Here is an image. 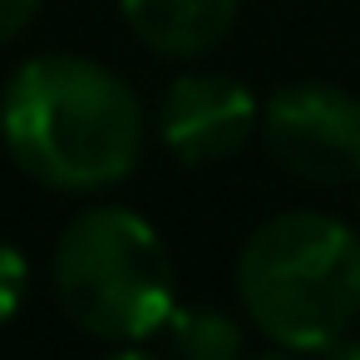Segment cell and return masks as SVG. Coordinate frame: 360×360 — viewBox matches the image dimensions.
Listing matches in <instances>:
<instances>
[{
    "mask_svg": "<svg viewBox=\"0 0 360 360\" xmlns=\"http://www.w3.org/2000/svg\"><path fill=\"white\" fill-rule=\"evenodd\" d=\"M0 139L45 188L99 193L134 173L143 153V104L94 60L40 55L6 84Z\"/></svg>",
    "mask_w": 360,
    "mask_h": 360,
    "instance_id": "6da1fadb",
    "label": "cell"
},
{
    "mask_svg": "<svg viewBox=\"0 0 360 360\" xmlns=\"http://www.w3.org/2000/svg\"><path fill=\"white\" fill-rule=\"evenodd\" d=\"M237 296L266 340L330 350L360 316V237L326 212H281L247 237Z\"/></svg>",
    "mask_w": 360,
    "mask_h": 360,
    "instance_id": "7a4b0ae2",
    "label": "cell"
},
{
    "mask_svg": "<svg viewBox=\"0 0 360 360\" xmlns=\"http://www.w3.org/2000/svg\"><path fill=\"white\" fill-rule=\"evenodd\" d=\"M55 296L99 340H148L173 316V262L129 207L79 212L55 247Z\"/></svg>",
    "mask_w": 360,
    "mask_h": 360,
    "instance_id": "3957f363",
    "label": "cell"
},
{
    "mask_svg": "<svg viewBox=\"0 0 360 360\" xmlns=\"http://www.w3.org/2000/svg\"><path fill=\"white\" fill-rule=\"evenodd\" d=\"M262 139L271 158L316 188L360 178V99L335 84H291L266 99Z\"/></svg>",
    "mask_w": 360,
    "mask_h": 360,
    "instance_id": "277c9868",
    "label": "cell"
},
{
    "mask_svg": "<svg viewBox=\"0 0 360 360\" xmlns=\"http://www.w3.org/2000/svg\"><path fill=\"white\" fill-rule=\"evenodd\" d=\"M262 129V109L247 84L227 75H183L158 104V134L168 153L188 168L232 158Z\"/></svg>",
    "mask_w": 360,
    "mask_h": 360,
    "instance_id": "5b68a950",
    "label": "cell"
},
{
    "mask_svg": "<svg viewBox=\"0 0 360 360\" xmlns=\"http://www.w3.org/2000/svg\"><path fill=\"white\" fill-rule=\"evenodd\" d=\"M124 20L148 50L193 60L227 40L237 0H124Z\"/></svg>",
    "mask_w": 360,
    "mask_h": 360,
    "instance_id": "8992f818",
    "label": "cell"
},
{
    "mask_svg": "<svg viewBox=\"0 0 360 360\" xmlns=\"http://www.w3.org/2000/svg\"><path fill=\"white\" fill-rule=\"evenodd\" d=\"M158 335L188 360H232L242 350V326L212 306H173Z\"/></svg>",
    "mask_w": 360,
    "mask_h": 360,
    "instance_id": "52a82bcc",
    "label": "cell"
},
{
    "mask_svg": "<svg viewBox=\"0 0 360 360\" xmlns=\"http://www.w3.org/2000/svg\"><path fill=\"white\" fill-rule=\"evenodd\" d=\"M20 296H25V262H20V252L0 247V321H11Z\"/></svg>",
    "mask_w": 360,
    "mask_h": 360,
    "instance_id": "ba28073f",
    "label": "cell"
},
{
    "mask_svg": "<svg viewBox=\"0 0 360 360\" xmlns=\"http://www.w3.org/2000/svg\"><path fill=\"white\" fill-rule=\"evenodd\" d=\"M40 11V0H0V45H11Z\"/></svg>",
    "mask_w": 360,
    "mask_h": 360,
    "instance_id": "9c48e42d",
    "label": "cell"
}]
</instances>
